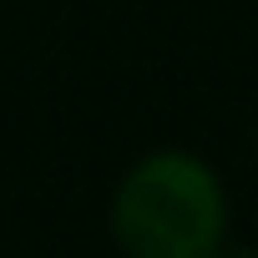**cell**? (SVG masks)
<instances>
[{"instance_id":"cell-1","label":"cell","mask_w":258,"mask_h":258,"mask_svg":"<svg viewBox=\"0 0 258 258\" xmlns=\"http://www.w3.org/2000/svg\"><path fill=\"white\" fill-rule=\"evenodd\" d=\"M106 233L121 258H218L233 238L228 182L192 147H152L121 167Z\"/></svg>"},{"instance_id":"cell-3","label":"cell","mask_w":258,"mask_h":258,"mask_svg":"<svg viewBox=\"0 0 258 258\" xmlns=\"http://www.w3.org/2000/svg\"><path fill=\"white\" fill-rule=\"evenodd\" d=\"M253 157H258V116H253Z\"/></svg>"},{"instance_id":"cell-2","label":"cell","mask_w":258,"mask_h":258,"mask_svg":"<svg viewBox=\"0 0 258 258\" xmlns=\"http://www.w3.org/2000/svg\"><path fill=\"white\" fill-rule=\"evenodd\" d=\"M218 258H258V243H233V238H228V243L218 248Z\"/></svg>"}]
</instances>
